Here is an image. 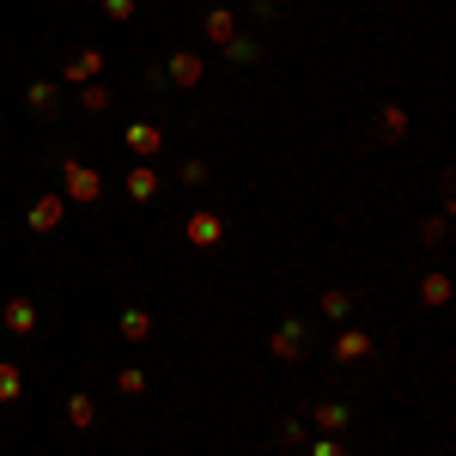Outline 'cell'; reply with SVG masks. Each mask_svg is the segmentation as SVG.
<instances>
[{"mask_svg": "<svg viewBox=\"0 0 456 456\" xmlns=\"http://www.w3.org/2000/svg\"><path fill=\"white\" fill-rule=\"evenodd\" d=\"M61 201H79V208L104 201V176L92 165H79V159H61Z\"/></svg>", "mask_w": 456, "mask_h": 456, "instance_id": "cell-1", "label": "cell"}, {"mask_svg": "<svg viewBox=\"0 0 456 456\" xmlns=\"http://www.w3.org/2000/svg\"><path fill=\"white\" fill-rule=\"evenodd\" d=\"M268 353H274L281 365H292V359H305V353H311V322H298V316H286L281 329L268 335Z\"/></svg>", "mask_w": 456, "mask_h": 456, "instance_id": "cell-2", "label": "cell"}, {"mask_svg": "<svg viewBox=\"0 0 456 456\" xmlns=\"http://www.w3.org/2000/svg\"><path fill=\"white\" fill-rule=\"evenodd\" d=\"M61 219H68V201H61L55 189H43V195H31V208H25V225H31L37 238L61 232Z\"/></svg>", "mask_w": 456, "mask_h": 456, "instance_id": "cell-3", "label": "cell"}, {"mask_svg": "<svg viewBox=\"0 0 456 456\" xmlns=\"http://www.w3.org/2000/svg\"><path fill=\"white\" fill-rule=\"evenodd\" d=\"M225 232H232V225H225V213H208V208L183 219V238H189L195 249H219V244H225Z\"/></svg>", "mask_w": 456, "mask_h": 456, "instance_id": "cell-4", "label": "cell"}, {"mask_svg": "<svg viewBox=\"0 0 456 456\" xmlns=\"http://www.w3.org/2000/svg\"><path fill=\"white\" fill-rule=\"evenodd\" d=\"M159 73L171 79L176 92H195V86H201V73H208V68H201V55H189V49H171V55H165V68H159Z\"/></svg>", "mask_w": 456, "mask_h": 456, "instance_id": "cell-5", "label": "cell"}, {"mask_svg": "<svg viewBox=\"0 0 456 456\" xmlns=\"http://www.w3.org/2000/svg\"><path fill=\"white\" fill-rule=\"evenodd\" d=\"M0 329H6V335H37V329H43V311H37L31 298H6V305H0Z\"/></svg>", "mask_w": 456, "mask_h": 456, "instance_id": "cell-6", "label": "cell"}, {"mask_svg": "<svg viewBox=\"0 0 456 456\" xmlns=\"http://www.w3.org/2000/svg\"><path fill=\"white\" fill-rule=\"evenodd\" d=\"M371 353H378L371 329H341V335H335V365H365Z\"/></svg>", "mask_w": 456, "mask_h": 456, "instance_id": "cell-7", "label": "cell"}, {"mask_svg": "<svg viewBox=\"0 0 456 456\" xmlns=\"http://www.w3.org/2000/svg\"><path fill=\"white\" fill-rule=\"evenodd\" d=\"M201 37H208L213 49H225V43L238 37V12H232V6H208V12H201Z\"/></svg>", "mask_w": 456, "mask_h": 456, "instance_id": "cell-8", "label": "cell"}, {"mask_svg": "<svg viewBox=\"0 0 456 456\" xmlns=\"http://www.w3.org/2000/svg\"><path fill=\"white\" fill-rule=\"evenodd\" d=\"M98 73H104V55H98V49H79V55L61 61V86H92Z\"/></svg>", "mask_w": 456, "mask_h": 456, "instance_id": "cell-9", "label": "cell"}, {"mask_svg": "<svg viewBox=\"0 0 456 456\" xmlns=\"http://www.w3.org/2000/svg\"><path fill=\"white\" fill-rule=\"evenodd\" d=\"M128 152H134V159H159V152H165V128H159V122H128Z\"/></svg>", "mask_w": 456, "mask_h": 456, "instance_id": "cell-10", "label": "cell"}, {"mask_svg": "<svg viewBox=\"0 0 456 456\" xmlns=\"http://www.w3.org/2000/svg\"><path fill=\"white\" fill-rule=\"evenodd\" d=\"M25 110L49 122V116L61 110V86H55V79H31V86H25Z\"/></svg>", "mask_w": 456, "mask_h": 456, "instance_id": "cell-11", "label": "cell"}, {"mask_svg": "<svg viewBox=\"0 0 456 456\" xmlns=\"http://www.w3.org/2000/svg\"><path fill=\"white\" fill-rule=\"evenodd\" d=\"M116 335L141 347V341H152V316H146L141 305H122V316H116Z\"/></svg>", "mask_w": 456, "mask_h": 456, "instance_id": "cell-12", "label": "cell"}, {"mask_svg": "<svg viewBox=\"0 0 456 456\" xmlns=\"http://www.w3.org/2000/svg\"><path fill=\"white\" fill-rule=\"evenodd\" d=\"M61 408H68V426H73V432H92V426H98V402H92L86 389H73Z\"/></svg>", "mask_w": 456, "mask_h": 456, "instance_id": "cell-13", "label": "cell"}, {"mask_svg": "<svg viewBox=\"0 0 456 456\" xmlns=\"http://www.w3.org/2000/svg\"><path fill=\"white\" fill-rule=\"evenodd\" d=\"M128 201H159V171L152 165H128Z\"/></svg>", "mask_w": 456, "mask_h": 456, "instance_id": "cell-14", "label": "cell"}, {"mask_svg": "<svg viewBox=\"0 0 456 456\" xmlns=\"http://www.w3.org/2000/svg\"><path fill=\"white\" fill-rule=\"evenodd\" d=\"M311 420L322 426V432H335V438H341V432L353 426V408H347V402H316V414H311Z\"/></svg>", "mask_w": 456, "mask_h": 456, "instance_id": "cell-15", "label": "cell"}, {"mask_svg": "<svg viewBox=\"0 0 456 456\" xmlns=\"http://www.w3.org/2000/svg\"><path fill=\"white\" fill-rule=\"evenodd\" d=\"M378 134H384L389 146H402V141H408V110H402V104H384V110H378Z\"/></svg>", "mask_w": 456, "mask_h": 456, "instance_id": "cell-16", "label": "cell"}, {"mask_svg": "<svg viewBox=\"0 0 456 456\" xmlns=\"http://www.w3.org/2000/svg\"><path fill=\"white\" fill-rule=\"evenodd\" d=\"M444 298H451V274H444V268H432V274H420V305H432V311H438Z\"/></svg>", "mask_w": 456, "mask_h": 456, "instance_id": "cell-17", "label": "cell"}, {"mask_svg": "<svg viewBox=\"0 0 456 456\" xmlns=\"http://www.w3.org/2000/svg\"><path fill=\"white\" fill-rule=\"evenodd\" d=\"M322 316H329V322H347L353 316V292L347 286H329V292H322Z\"/></svg>", "mask_w": 456, "mask_h": 456, "instance_id": "cell-18", "label": "cell"}, {"mask_svg": "<svg viewBox=\"0 0 456 456\" xmlns=\"http://www.w3.org/2000/svg\"><path fill=\"white\" fill-rule=\"evenodd\" d=\"M19 395H25V371L12 359H0V402H19Z\"/></svg>", "mask_w": 456, "mask_h": 456, "instance_id": "cell-19", "label": "cell"}, {"mask_svg": "<svg viewBox=\"0 0 456 456\" xmlns=\"http://www.w3.org/2000/svg\"><path fill=\"white\" fill-rule=\"evenodd\" d=\"M225 61H262V43H256V37H232V43H225Z\"/></svg>", "mask_w": 456, "mask_h": 456, "instance_id": "cell-20", "label": "cell"}, {"mask_svg": "<svg viewBox=\"0 0 456 456\" xmlns=\"http://www.w3.org/2000/svg\"><path fill=\"white\" fill-rule=\"evenodd\" d=\"M116 389H122L128 402H134V395H146V371H141V365H122V371H116Z\"/></svg>", "mask_w": 456, "mask_h": 456, "instance_id": "cell-21", "label": "cell"}, {"mask_svg": "<svg viewBox=\"0 0 456 456\" xmlns=\"http://www.w3.org/2000/svg\"><path fill=\"white\" fill-rule=\"evenodd\" d=\"M305 456H353V451L341 444V438H335V432H316L311 444H305Z\"/></svg>", "mask_w": 456, "mask_h": 456, "instance_id": "cell-22", "label": "cell"}, {"mask_svg": "<svg viewBox=\"0 0 456 456\" xmlns=\"http://www.w3.org/2000/svg\"><path fill=\"white\" fill-rule=\"evenodd\" d=\"M79 104L92 110V116H104V110H110V86H98V79H92V86H79Z\"/></svg>", "mask_w": 456, "mask_h": 456, "instance_id": "cell-23", "label": "cell"}, {"mask_svg": "<svg viewBox=\"0 0 456 456\" xmlns=\"http://www.w3.org/2000/svg\"><path fill=\"white\" fill-rule=\"evenodd\" d=\"M134 12H141V0H104V19H116V25L134 19Z\"/></svg>", "mask_w": 456, "mask_h": 456, "instance_id": "cell-24", "label": "cell"}, {"mask_svg": "<svg viewBox=\"0 0 456 456\" xmlns=\"http://www.w3.org/2000/svg\"><path fill=\"white\" fill-rule=\"evenodd\" d=\"M420 244H444V213H438V219H426V225H420Z\"/></svg>", "mask_w": 456, "mask_h": 456, "instance_id": "cell-25", "label": "cell"}, {"mask_svg": "<svg viewBox=\"0 0 456 456\" xmlns=\"http://www.w3.org/2000/svg\"><path fill=\"white\" fill-rule=\"evenodd\" d=\"M249 12H256L262 25H274V19H281V6H274V0H249Z\"/></svg>", "mask_w": 456, "mask_h": 456, "instance_id": "cell-26", "label": "cell"}, {"mask_svg": "<svg viewBox=\"0 0 456 456\" xmlns=\"http://www.w3.org/2000/svg\"><path fill=\"white\" fill-rule=\"evenodd\" d=\"M281 444H305V420H281Z\"/></svg>", "mask_w": 456, "mask_h": 456, "instance_id": "cell-27", "label": "cell"}, {"mask_svg": "<svg viewBox=\"0 0 456 456\" xmlns=\"http://www.w3.org/2000/svg\"><path fill=\"white\" fill-rule=\"evenodd\" d=\"M183 183H208V159H189L183 165Z\"/></svg>", "mask_w": 456, "mask_h": 456, "instance_id": "cell-28", "label": "cell"}]
</instances>
